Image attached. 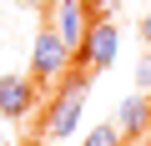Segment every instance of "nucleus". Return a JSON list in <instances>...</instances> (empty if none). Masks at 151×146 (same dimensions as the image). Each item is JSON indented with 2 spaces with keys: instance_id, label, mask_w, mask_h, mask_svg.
<instances>
[{
  "instance_id": "obj_1",
  "label": "nucleus",
  "mask_w": 151,
  "mask_h": 146,
  "mask_svg": "<svg viewBox=\"0 0 151 146\" xmlns=\"http://www.w3.org/2000/svg\"><path fill=\"white\" fill-rule=\"evenodd\" d=\"M86 86H91V70L81 65V70H70V76H60V91L50 96V106H45V116H40V126H35V136L40 141H65V136H76V126H81V111H86Z\"/></svg>"
},
{
  "instance_id": "obj_2",
  "label": "nucleus",
  "mask_w": 151,
  "mask_h": 146,
  "mask_svg": "<svg viewBox=\"0 0 151 146\" xmlns=\"http://www.w3.org/2000/svg\"><path fill=\"white\" fill-rule=\"evenodd\" d=\"M70 65H76V50L60 40V30H55V25H40L35 45H30V76H35V81H55V86H60V76H70Z\"/></svg>"
},
{
  "instance_id": "obj_3",
  "label": "nucleus",
  "mask_w": 151,
  "mask_h": 146,
  "mask_svg": "<svg viewBox=\"0 0 151 146\" xmlns=\"http://www.w3.org/2000/svg\"><path fill=\"white\" fill-rule=\"evenodd\" d=\"M116 50H121V30H116V20L91 15L86 40H81V50H76V60H81L91 76H96V70H111V65H116Z\"/></svg>"
},
{
  "instance_id": "obj_4",
  "label": "nucleus",
  "mask_w": 151,
  "mask_h": 146,
  "mask_svg": "<svg viewBox=\"0 0 151 146\" xmlns=\"http://www.w3.org/2000/svg\"><path fill=\"white\" fill-rule=\"evenodd\" d=\"M35 76H0V116H10V121H20V116H30L35 111Z\"/></svg>"
},
{
  "instance_id": "obj_5",
  "label": "nucleus",
  "mask_w": 151,
  "mask_h": 146,
  "mask_svg": "<svg viewBox=\"0 0 151 146\" xmlns=\"http://www.w3.org/2000/svg\"><path fill=\"white\" fill-rule=\"evenodd\" d=\"M50 25L60 30V40H65L70 50H81V40H86V25H91V15H86V5H81V0H60V5H55V15H50Z\"/></svg>"
},
{
  "instance_id": "obj_6",
  "label": "nucleus",
  "mask_w": 151,
  "mask_h": 146,
  "mask_svg": "<svg viewBox=\"0 0 151 146\" xmlns=\"http://www.w3.org/2000/svg\"><path fill=\"white\" fill-rule=\"evenodd\" d=\"M116 126H121V136H126V141H131V136H141V131H151V91L126 96V101H121V111H116Z\"/></svg>"
},
{
  "instance_id": "obj_7",
  "label": "nucleus",
  "mask_w": 151,
  "mask_h": 146,
  "mask_svg": "<svg viewBox=\"0 0 151 146\" xmlns=\"http://www.w3.org/2000/svg\"><path fill=\"white\" fill-rule=\"evenodd\" d=\"M81 146H126V136H121V126L116 121H101V126H91L86 131V141Z\"/></svg>"
},
{
  "instance_id": "obj_8",
  "label": "nucleus",
  "mask_w": 151,
  "mask_h": 146,
  "mask_svg": "<svg viewBox=\"0 0 151 146\" xmlns=\"http://www.w3.org/2000/svg\"><path fill=\"white\" fill-rule=\"evenodd\" d=\"M136 91H151V55H141L136 65Z\"/></svg>"
},
{
  "instance_id": "obj_9",
  "label": "nucleus",
  "mask_w": 151,
  "mask_h": 146,
  "mask_svg": "<svg viewBox=\"0 0 151 146\" xmlns=\"http://www.w3.org/2000/svg\"><path fill=\"white\" fill-rule=\"evenodd\" d=\"M141 40H146V50H151V10L141 15Z\"/></svg>"
},
{
  "instance_id": "obj_10",
  "label": "nucleus",
  "mask_w": 151,
  "mask_h": 146,
  "mask_svg": "<svg viewBox=\"0 0 151 146\" xmlns=\"http://www.w3.org/2000/svg\"><path fill=\"white\" fill-rule=\"evenodd\" d=\"M20 5H35V10H40V5H50V0H20Z\"/></svg>"
},
{
  "instance_id": "obj_11",
  "label": "nucleus",
  "mask_w": 151,
  "mask_h": 146,
  "mask_svg": "<svg viewBox=\"0 0 151 146\" xmlns=\"http://www.w3.org/2000/svg\"><path fill=\"white\" fill-rule=\"evenodd\" d=\"M35 146H55V141H35Z\"/></svg>"
}]
</instances>
